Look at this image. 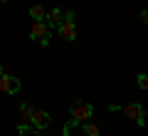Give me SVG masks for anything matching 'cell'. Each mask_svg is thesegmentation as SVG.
Here are the masks:
<instances>
[{"label": "cell", "instance_id": "6da1fadb", "mask_svg": "<svg viewBox=\"0 0 148 136\" xmlns=\"http://www.w3.org/2000/svg\"><path fill=\"white\" fill-rule=\"evenodd\" d=\"M30 40H37L42 47H47L49 40H52V27L45 25V20H35L30 27Z\"/></svg>", "mask_w": 148, "mask_h": 136}, {"label": "cell", "instance_id": "7a4b0ae2", "mask_svg": "<svg viewBox=\"0 0 148 136\" xmlns=\"http://www.w3.org/2000/svg\"><path fill=\"white\" fill-rule=\"evenodd\" d=\"M69 114H72V119H77L82 124V121H89L91 116H94V106H91L89 101H74V104L69 106Z\"/></svg>", "mask_w": 148, "mask_h": 136}, {"label": "cell", "instance_id": "3957f363", "mask_svg": "<svg viewBox=\"0 0 148 136\" xmlns=\"http://www.w3.org/2000/svg\"><path fill=\"white\" fill-rule=\"evenodd\" d=\"M119 111H121V114L126 116V119H133L138 126H143V124H146V109H143L141 104H126V106H121Z\"/></svg>", "mask_w": 148, "mask_h": 136}, {"label": "cell", "instance_id": "277c9868", "mask_svg": "<svg viewBox=\"0 0 148 136\" xmlns=\"http://www.w3.org/2000/svg\"><path fill=\"white\" fill-rule=\"evenodd\" d=\"M49 124H52V116H49V111H45V109H37V111H32V119H30L32 131H45Z\"/></svg>", "mask_w": 148, "mask_h": 136}, {"label": "cell", "instance_id": "5b68a950", "mask_svg": "<svg viewBox=\"0 0 148 136\" xmlns=\"http://www.w3.org/2000/svg\"><path fill=\"white\" fill-rule=\"evenodd\" d=\"M22 89V82L12 74H3L0 77V92H5V94H17Z\"/></svg>", "mask_w": 148, "mask_h": 136}, {"label": "cell", "instance_id": "8992f818", "mask_svg": "<svg viewBox=\"0 0 148 136\" xmlns=\"http://www.w3.org/2000/svg\"><path fill=\"white\" fill-rule=\"evenodd\" d=\"M57 30H59V37H62V40H67V42L77 40V25H74V20H67V17H64L57 25Z\"/></svg>", "mask_w": 148, "mask_h": 136}, {"label": "cell", "instance_id": "52a82bcc", "mask_svg": "<svg viewBox=\"0 0 148 136\" xmlns=\"http://www.w3.org/2000/svg\"><path fill=\"white\" fill-rule=\"evenodd\" d=\"M42 20H45V25H47V27H57L59 22L64 20V12L59 10V8H52V10H45Z\"/></svg>", "mask_w": 148, "mask_h": 136}, {"label": "cell", "instance_id": "ba28073f", "mask_svg": "<svg viewBox=\"0 0 148 136\" xmlns=\"http://www.w3.org/2000/svg\"><path fill=\"white\" fill-rule=\"evenodd\" d=\"M32 106L30 104H20V121L22 124H30V119H32Z\"/></svg>", "mask_w": 148, "mask_h": 136}, {"label": "cell", "instance_id": "9c48e42d", "mask_svg": "<svg viewBox=\"0 0 148 136\" xmlns=\"http://www.w3.org/2000/svg\"><path fill=\"white\" fill-rule=\"evenodd\" d=\"M82 126H84V134H86V136H101L99 126L91 124V121H82Z\"/></svg>", "mask_w": 148, "mask_h": 136}, {"label": "cell", "instance_id": "30bf717a", "mask_svg": "<svg viewBox=\"0 0 148 136\" xmlns=\"http://www.w3.org/2000/svg\"><path fill=\"white\" fill-rule=\"evenodd\" d=\"M30 17H32V20H42V17H45V8L42 5H32L30 8Z\"/></svg>", "mask_w": 148, "mask_h": 136}, {"label": "cell", "instance_id": "8fae6325", "mask_svg": "<svg viewBox=\"0 0 148 136\" xmlns=\"http://www.w3.org/2000/svg\"><path fill=\"white\" fill-rule=\"evenodd\" d=\"M74 126H79V121H77V119H69L67 124H64V129H62V134H64V136H69V131H72Z\"/></svg>", "mask_w": 148, "mask_h": 136}, {"label": "cell", "instance_id": "7c38bea8", "mask_svg": "<svg viewBox=\"0 0 148 136\" xmlns=\"http://www.w3.org/2000/svg\"><path fill=\"white\" fill-rule=\"evenodd\" d=\"M136 79H138V87H141V89H148V74L146 72H141Z\"/></svg>", "mask_w": 148, "mask_h": 136}, {"label": "cell", "instance_id": "4fadbf2b", "mask_svg": "<svg viewBox=\"0 0 148 136\" xmlns=\"http://www.w3.org/2000/svg\"><path fill=\"white\" fill-rule=\"evenodd\" d=\"M3 74H5V69H3V64H0V77H3Z\"/></svg>", "mask_w": 148, "mask_h": 136}, {"label": "cell", "instance_id": "5bb4252c", "mask_svg": "<svg viewBox=\"0 0 148 136\" xmlns=\"http://www.w3.org/2000/svg\"><path fill=\"white\" fill-rule=\"evenodd\" d=\"M0 3H8V0H0Z\"/></svg>", "mask_w": 148, "mask_h": 136}]
</instances>
